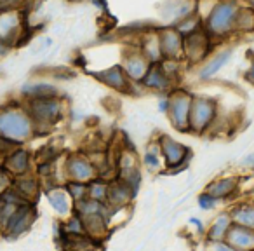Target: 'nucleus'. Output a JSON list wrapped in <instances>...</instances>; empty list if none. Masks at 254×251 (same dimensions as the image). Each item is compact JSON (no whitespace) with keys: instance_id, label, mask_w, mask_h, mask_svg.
<instances>
[{"instance_id":"obj_37","label":"nucleus","mask_w":254,"mask_h":251,"mask_svg":"<svg viewBox=\"0 0 254 251\" xmlns=\"http://www.w3.org/2000/svg\"><path fill=\"white\" fill-rule=\"evenodd\" d=\"M159 110L162 113L169 112V94H162L159 98Z\"/></svg>"},{"instance_id":"obj_6","label":"nucleus","mask_w":254,"mask_h":251,"mask_svg":"<svg viewBox=\"0 0 254 251\" xmlns=\"http://www.w3.org/2000/svg\"><path fill=\"white\" fill-rule=\"evenodd\" d=\"M193 101V92H190L187 87L176 85L169 92V122L173 129L178 133H190V110Z\"/></svg>"},{"instance_id":"obj_1","label":"nucleus","mask_w":254,"mask_h":251,"mask_svg":"<svg viewBox=\"0 0 254 251\" xmlns=\"http://www.w3.org/2000/svg\"><path fill=\"white\" fill-rule=\"evenodd\" d=\"M35 138L33 120L28 115L23 101H9L0 106V142L7 147H25Z\"/></svg>"},{"instance_id":"obj_18","label":"nucleus","mask_w":254,"mask_h":251,"mask_svg":"<svg viewBox=\"0 0 254 251\" xmlns=\"http://www.w3.org/2000/svg\"><path fill=\"white\" fill-rule=\"evenodd\" d=\"M139 42L136 44L138 49L143 53V56L150 61V65H159L164 61L162 51H160L159 35H157V28H148L138 35Z\"/></svg>"},{"instance_id":"obj_42","label":"nucleus","mask_w":254,"mask_h":251,"mask_svg":"<svg viewBox=\"0 0 254 251\" xmlns=\"http://www.w3.org/2000/svg\"><path fill=\"white\" fill-rule=\"evenodd\" d=\"M244 164H247V166L254 167V154H249V156L244 159Z\"/></svg>"},{"instance_id":"obj_2","label":"nucleus","mask_w":254,"mask_h":251,"mask_svg":"<svg viewBox=\"0 0 254 251\" xmlns=\"http://www.w3.org/2000/svg\"><path fill=\"white\" fill-rule=\"evenodd\" d=\"M23 105L33 120L35 138L51 135L56 128V124L63 120V117L68 112L66 99L63 96L47 99H30V101H23Z\"/></svg>"},{"instance_id":"obj_34","label":"nucleus","mask_w":254,"mask_h":251,"mask_svg":"<svg viewBox=\"0 0 254 251\" xmlns=\"http://www.w3.org/2000/svg\"><path fill=\"white\" fill-rule=\"evenodd\" d=\"M197 204H198V208H200L202 211H212V209L218 208L219 201L212 197V195H209L207 192L202 190L200 194H198V197H197Z\"/></svg>"},{"instance_id":"obj_19","label":"nucleus","mask_w":254,"mask_h":251,"mask_svg":"<svg viewBox=\"0 0 254 251\" xmlns=\"http://www.w3.org/2000/svg\"><path fill=\"white\" fill-rule=\"evenodd\" d=\"M141 87L146 89V91H155V92H162V94H169L176 84L164 74V70L160 68V63L159 65H152L150 70L146 72L145 79L141 82Z\"/></svg>"},{"instance_id":"obj_17","label":"nucleus","mask_w":254,"mask_h":251,"mask_svg":"<svg viewBox=\"0 0 254 251\" xmlns=\"http://www.w3.org/2000/svg\"><path fill=\"white\" fill-rule=\"evenodd\" d=\"M240 187V180L237 176H219L216 180H212L211 183L205 185L204 192H207L209 195H212L214 199H218L219 202L230 201L237 195Z\"/></svg>"},{"instance_id":"obj_3","label":"nucleus","mask_w":254,"mask_h":251,"mask_svg":"<svg viewBox=\"0 0 254 251\" xmlns=\"http://www.w3.org/2000/svg\"><path fill=\"white\" fill-rule=\"evenodd\" d=\"M240 9L239 2H216L211 4L204 18V32L211 37L212 42H221L235 35V18Z\"/></svg>"},{"instance_id":"obj_27","label":"nucleus","mask_w":254,"mask_h":251,"mask_svg":"<svg viewBox=\"0 0 254 251\" xmlns=\"http://www.w3.org/2000/svg\"><path fill=\"white\" fill-rule=\"evenodd\" d=\"M173 28L176 30L183 39H187V37L204 30V18H202L200 12L195 9L193 12H190L188 16H185V18H181L180 21L174 23Z\"/></svg>"},{"instance_id":"obj_28","label":"nucleus","mask_w":254,"mask_h":251,"mask_svg":"<svg viewBox=\"0 0 254 251\" xmlns=\"http://www.w3.org/2000/svg\"><path fill=\"white\" fill-rule=\"evenodd\" d=\"M254 32V5L240 4L235 18V35H246Z\"/></svg>"},{"instance_id":"obj_15","label":"nucleus","mask_w":254,"mask_h":251,"mask_svg":"<svg viewBox=\"0 0 254 251\" xmlns=\"http://www.w3.org/2000/svg\"><path fill=\"white\" fill-rule=\"evenodd\" d=\"M12 188L21 195L23 201L30 202V204H37L40 194L44 192L42 181H40V178L37 176L35 173H30V174H25V176L14 178V181H12Z\"/></svg>"},{"instance_id":"obj_8","label":"nucleus","mask_w":254,"mask_h":251,"mask_svg":"<svg viewBox=\"0 0 254 251\" xmlns=\"http://www.w3.org/2000/svg\"><path fill=\"white\" fill-rule=\"evenodd\" d=\"M63 173L66 181L89 183L94 178H98L94 164L84 152H71L63 156Z\"/></svg>"},{"instance_id":"obj_30","label":"nucleus","mask_w":254,"mask_h":251,"mask_svg":"<svg viewBox=\"0 0 254 251\" xmlns=\"http://www.w3.org/2000/svg\"><path fill=\"white\" fill-rule=\"evenodd\" d=\"M63 227L66 230L68 237H85L87 232H85V225H84V220L82 216H78L77 213H71L66 220L63 222Z\"/></svg>"},{"instance_id":"obj_43","label":"nucleus","mask_w":254,"mask_h":251,"mask_svg":"<svg viewBox=\"0 0 254 251\" xmlns=\"http://www.w3.org/2000/svg\"><path fill=\"white\" fill-rule=\"evenodd\" d=\"M2 208H4V201L0 199V211H2Z\"/></svg>"},{"instance_id":"obj_33","label":"nucleus","mask_w":254,"mask_h":251,"mask_svg":"<svg viewBox=\"0 0 254 251\" xmlns=\"http://www.w3.org/2000/svg\"><path fill=\"white\" fill-rule=\"evenodd\" d=\"M18 206L19 204H4V208H2V211H0V234L5 232L12 215H14L16 209H18Z\"/></svg>"},{"instance_id":"obj_41","label":"nucleus","mask_w":254,"mask_h":251,"mask_svg":"<svg viewBox=\"0 0 254 251\" xmlns=\"http://www.w3.org/2000/svg\"><path fill=\"white\" fill-rule=\"evenodd\" d=\"M92 4H94L98 9H101V11L105 12V14H108V4H106V2H98V0H94Z\"/></svg>"},{"instance_id":"obj_23","label":"nucleus","mask_w":254,"mask_h":251,"mask_svg":"<svg viewBox=\"0 0 254 251\" xmlns=\"http://www.w3.org/2000/svg\"><path fill=\"white\" fill-rule=\"evenodd\" d=\"M232 53H233L232 47H225V49L212 54V56L202 65L200 70H198V79L207 82V81H211L212 77H216V74L232 60Z\"/></svg>"},{"instance_id":"obj_29","label":"nucleus","mask_w":254,"mask_h":251,"mask_svg":"<svg viewBox=\"0 0 254 251\" xmlns=\"http://www.w3.org/2000/svg\"><path fill=\"white\" fill-rule=\"evenodd\" d=\"M108 185L110 181L103 180V178H94L92 181L87 183V197L96 202L106 204V195H108Z\"/></svg>"},{"instance_id":"obj_16","label":"nucleus","mask_w":254,"mask_h":251,"mask_svg":"<svg viewBox=\"0 0 254 251\" xmlns=\"http://www.w3.org/2000/svg\"><path fill=\"white\" fill-rule=\"evenodd\" d=\"M136 199L134 192L127 187L120 178L110 181L108 185V195H106V204L112 209H127Z\"/></svg>"},{"instance_id":"obj_14","label":"nucleus","mask_w":254,"mask_h":251,"mask_svg":"<svg viewBox=\"0 0 254 251\" xmlns=\"http://www.w3.org/2000/svg\"><path fill=\"white\" fill-rule=\"evenodd\" d=\"M157 35H159V44L164 60L183 61V37L173 26L157 28Z\"/></svg>"},{"instance_id":"obj_31","label":"nucleus","mask_w":254,"mask_h":251,"mask_svg":"<svg viewBox=\"0 0 254 251\" xmlns=\"http://www.w3.org/2000/svg\"><path fill=\"white\" fill-rule=\"evenodd\" d=\"M63 188L66 190L68 197L71 199L73 204L87 197V183H80V181H66V183L63 185Z\"/></svg>"},{"instance_id":"obj_21","label":"nucleus","mask_w":254,"mask_h":251,"mask_svg":"<svg viewBox=\"0 0 254 251\" xmlns=\"http://www.w3.org/2000/svg\"><path fill=\"white\" fill-rule=\"evenodd\" d=\"M233 222L232 216H230L228 209L225 211H219L214 216L211 225L205 229V244H212V243H223L228 236V230L232 229Z\"/></svg>"},{"instance_id":"obj_44","label":"nucleus","mask_w":254,"mask_h":251,"mask_svg":"<svg viewBox=\"0 0 254 251\" xmlns=\"http://www.w3.org/2000/svg\"><path fill=\"white\" fill-rule=\"evenodd\" d=\"M2 159H4V156H2V154H0V166H2Z\"/></svg>"},{"instance_id":"obj_22","label":"nucleus","mask_w":254,"mask_h":251,"mask_svg":"<svg viewBox=\"0 0 254 251\" xmlns=\"http://www.w3.org/2000/svg\"><path fill=\"white\" fill-rule=\"evenodd\" d=\"M61 91L58 85L49 82H28L21 87V101L30 99H47V98H60Z\"/></svg>"},{"instance_id":"obj_20","label":"nucleus","mask_w":254,"mask_h":251,"mask_svg":"<svg viewBox=\"0 0 254 251\" xmlns=\"http://www.w3.org/2000/svg\"><path fill=\"white\" fill-rule=\"evenodd\" d=\"M44 194H46L47 202L51 204V208L54 209V213L60 218H68L73 213V202L68 197L63 185H54V187L44 188Z\"/></svg>"},{"instance_id":"obj_9","label":"nucleus","mask_w":254,"mask_h":251,"mask_svg":"<svg viewBox=\"0 0 254 251\" xmlns=\"http://www.w3.org/2000/svg\"><path fill=\"white\" fill-rule=\"evenodd\" d=\"M212 51H214V42L204 30L183 39V61L187 65L193 67L198 63H205L211 58Z\"/></svg>"},{"instance_id":"obj_39","label":"nucleus","mask_w":254,"mask_h":251,"mask_svg":"<svg viewBox=\"0 0 254 251\" xmlns=\"http://www.w3.org/2000/svg\"><path fill=\"white\" fill-rule=\"evenodd\" d=\"M244 79H246L249 84H254V58H253V63H251V67L246 70V74H244Z\"/></svg>"},{"instance_id":"obj_13","label":"nucleus","mask_w":254,"mask_h":251,"mask_svg":"<svg viewBox=\"0 0 254 251\" xmlns=\"http://www.w3.org/2000/svg\"><path fill=\"white\" fill-rule=\"evenodd\" d=\"M89 75L94 81H98L99 84L106 85V87L113 89L117 92H122V94H127L129 87H131V81L124 74L120 65H113V67H108L105 70H92L89 72Z\"/></svg>"},{"instance_id":"obj_26","label":"nucleus","mask_w":254,"mask_h":251,"mask_svg":"<svg viewBox=\"0 0 254 251\" xmlns=\"http://www.w3.org/2000/svg\"><path fill=\"white\" fill-rule=\"evenodd\" d=\"M141 164L150 173H162L164 171V161H162V154H160V147H159L157 138L150 140V142L146 143V149L141 157Z\"/></svg>"},{"instance_id":"obj_7","label":"nucleus","mask_w":254,"mask_h":251,"mask_svg":"<svg viewBox=\"0 0 254 251\" xmlns=\"http://www.w3.org/2000/svg\"><path fill=\"white\" fill-rule=\"evenodd\" d=\"M157 142H159L160 154H162L164 169H173V167L188 169L191 157H193V150L190 147L183 145V143L171 138L169 135H164V133L157 136Z\"/></svg>"},{"instance_id":"obj_38","label":"nucleus","mask_w":254,"mask_h":251,"mask_svg":"<svg viewBox=\"0 0 254 251\" xmlns=\"http://www.w3.org/2000/svg\"><path fill=\"white\" fill-rule=\"evenodd\" d=\"M190 223L195 227V229H197V232L200 234V236H205V227H204V223H202V220H200V218H195V216H191V218H190Z\"/></svg>"},{"instance_id":"obj_35","label":"nucleus","mask_w":254,"mask_h":251,"mask_svg":"<svg viewBox=\"0 0 254 251\" xmlns=\"http://www.w3.org/2000/svg\"><path fill=\"white\" fill-rule=\"evenodd\" d=\"M12 181H14V178H12L4 167L0 166V197H2V194H5V192L12 187Z\"/></svg>"},{"instance_id":"obj_24","label":"nucleus","mask_w":254,"mask_h":251,"mask_svg":"<svg viewBox=\"0 0 254 251\" xmlns=\"http://www.w3.org/2000/svg\"><path fill=\"white\" fill-rule=\"evenodd\" d=\"M225 243H228L237 251H254V230L247 227L232 225Z\"/></svg>"},{"instance_id":"obj_12","label":"nucleus","mask_w":254,"mask_h":251,"mask_svg":"<svg viewBox=\"0 0 254 251\" xmlns=\"http://www.w3.org/2000/svg\"><path fill=\"white\" fill-rule=\"evenodd\" d=\"M35 220H37V204H28V202L19 204L2 236L7 237V239H18V237H21L23 234H26L32 229Z\"/></svg>"},{"instance_id":"obj_32","label":"nucleus","mask_w":254,"mask_h":251,"mask_svg":"<svg viewBox=\"0 0 254 251\" xmlns=\"http://www.w3.org/2000/svg\"><path fill=\"white\" fill-rule=\"evenodd\" d=\"M160 68H162L164 74H166L174 84H178V81H180V77H181V70H183V61L164 60L162 63H160Z\"/></svg>"},{"instance_id":"obj_11","label":"nucleus","mask_w":254,"mask_h":251,"mask_svg":"<svg viewBox=\"0 0 254 251\" xmlns=\"http://www.w3.org/2000/svg\"><path fill=\"white\" fill-rule=\"evenodd\" d=\"M120 67H122L124 74L127 75L129 81L134 82V84H139V82L145 79L146 72L150 70L152 65H150V61L143 56V53L138 49V46L132 44V46H129V49L124 51Z\"/></svg>"},{"instance_id":"obj_40","label":"nucleus","mask_w":254,"mask_h":251,"mask_svg":"<svg viewBox=\"0 0 254 251\" xmlns=\"http://www.w3.org/2000/svg\"><path fill=\"white\" fill-rule=\"evenodd\" d=\"M11 53V47L7 46V44H4V42H0V58H4V56H7V54Z\"/></svg>"},{"instance_id":"obj_10","label":"nucleus","mask_w":254,"mask_h":251,"mask_svg":"<svg viewBox=\"0 0 254 251\" xmlns=\"http://www.w3.org/2000/svg\"><path fill=\"white\" fill-rule=\"evenodd\" d=\"M2 167L12 178L25 176L35 169V157L26 147H12L2 159Z\"/></svg>"},{"instance_id":"obj_25","label":"nucleus","mask_w":254,"mask_h":251,"mask_svg":"<svg viewBox=\"0 0 254 251\" xmlns=\"http://www.w3.org/2000/svg\"><path fill=\"white\" fill-rule=\"evenodd\" d=\"M230 216H232L233 225L247 227V229L254 230V199H244V201H237L228 209Z\"/></svg>"},{"instance_id":"obj_36","label":"nucleus","mask_w":254,"mask_h":251,"mask_svg":"<svg viewBox=\"0 0 254 251\" xmlns=\"http://www.w3.org/2000/svg\"><path fill=\"white\" fill-rule=\"evenodd\" d=\"M207 246V251H237V250H233L232 246H230L228 243H212V244H205Z\"/></svg>"},{"instance_id":"obj_4","label":"nucleus","mask_w":254,"mask_h":251,"mask_svg":"<svg viewBox=\"0 0 254 251\" xmlns=\"http://www.w3.org/2000/svg\"><path fill=\"white\" fill-rule=\"evenodd\" d=\"M28 39L26 12L18 4L0 2V42L7 44L11 49Z\"/></svg>"},{"instance_id":"obj_5","label":"nucleus","mask_w":254,"mask_h":251,"mask_svg":"<svg viewBox=\"0 0 254 251\" xmlns=\"http://www.w3.org/2000/svg\"><path fill=\"white\" fill-rule=\"evenodd\" d=\"M219 115L218 99L204 94H193L190 110V135L204 136Z\"/></svg>"}]
</instances>
